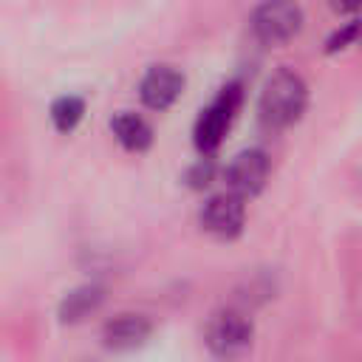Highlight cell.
<instances>
[{"label": "cell", "mask_w": 362, "mask_h": 362, "mask_svg": "<svg viewBox=\"0 0 362 362\" xmlns=\"http://www.w3.org/2000/svg\"><path fill=\"white\" fill-rule=\"evenodd\" d=\"M305 107H308V85L297 71H288V68L274 71L266 79L257 99V116L272 130L297 124Z\"/></svg>", "instance_id": "obj_1"}, {"label": "cell", "mask_w": 362, "mask_h": 362, "mask_svg": "<svg viewBox=\"0 0 362 362\" xmlns=\"http://www.w3.org/2000/svg\"><path fill=\"white\" fill-rule=\"evenodd\" d=\"M240 105H243V85L240 82H229L218 90V96L198 113V119L192 124V141H195L198 153L212 156L223 144V136L229 133Z\"/></svg>", "instance_id": "obj_2"}, {"label": "cell", "mask_w": 362, "mask_h": 362, "mask_svg": "<svg viewBox=\"0 0 362 362\" xmlns=\"http://www.w3.org/2000/svg\"><path fill=\"white\" fill-rule=\"evenodd\" d=\"M303 20L297 0H260L249 14V31L263 45H283L300 34Z\"/></svg>", "instance_id": "obj_3"}, {"label": "cell", "mask_w": 362, "mask_h": 362, "mask_svg": "<svg viewBox=\"0 0 362 362\" xmlns=\"http://www.w3.org/2000/svg\"><path fill=\"white\" fill-rule=\"evenodd\" d=\"M255 325L246 314L235 308L215 311L204 328V342L215 356H240L252 348Z\"/></svg>", "instance_id": "obj_4"}, {"label": "cell", "mask_w": 362, "mask_h": 362, "mask_svg": "<svg viewBox=\"0 0 362 362\" xmlns=\"http://www.w3.org/2000/svg\"><path fill=\"white\" fill-rule=\"evenodd\" d=\"M198 221H201L204 232H209L212 238L232 240L246 226V198L232 192V189L215 192L204 201V206L198 212Z\"/></svg>", "instance_id": "obj_5"}, {"label": "cell", "mask_w": 362, "mask_h": 362, "mask_svg": "<svg viewBox=\"0 0 362 362\" xmlns=\"http://www.w3.org/2000/svg\"><path fill=\"white\" fill-rule=\"evenodd\" d=\"M269 173H272L269 153L260 147H246V150L235 153L232 161L223 167V181H226V189H232L243 198H252L266 187Z\"/></svg>", "instance_id": "obj_6"}, {"label": "cell", "mask_w": 362, "mask_h": 362, "mask_svg": "<svg viewBox=\"0 0 362 362\" xmlns=\"http://www.w3.org/2000/svg\"><path fill=\"white\" fill-rule=\"evenodd\" d=\"M184 74L173 65H150L139 82V99L150 110H167L173 107L184 93Z\"/></svg>", "instance_id": "obj_7"}, {"label": "cell", "mask_w": 362, "mask_h": 362, "mask_svg": "<svg viewBox=\"0 0 362 362\" xmlns=\"http://www.w3.org/2000/svg\"><path fill=\"white\" fill-rule=\"evenodd\" d=\"M153 334V322L144 314H116L102 328V342L110 351H136Z\"/></svg>", "instance_id": "obj_8"}, {"label": "cell", "mask_w": 362, "mask_h": 362, "mask_svg": "<svg viewBox=\"0 0 362 362\" xmlns=\"http://www.w3.org/2000/svg\"><path fill=\"white\" fill-rule=\"evenodd\" d=\"M105 305V286L99 283H82L76 288H71L59 305H57V317L62 325H76L85 322L90 314H96Z\"/></svg>", "instance_id": "obj_9"}, {"label": "cell", "mask_w": 362, "mask_h": 362, "mask_svg": "<svg viewBox=\"0 0 362 362\" xmlns=\"http://www.w3.org/2000/svg\"><path fill=\"white\" fill-rule=\"evenodd\" d=\"M110 130H113L116 141H119L127 153H144V150L153 147V139H156L153 124H150L144 116L133 113V110L116 113V116L110 119Z\"/></svg>", "instance_id": "obj_10"}, {"label": "cell", "mask_w": 362, "mask_h": 362, "mask_svg": "<svg viewBox=\"0 0 362 362\" xmlns=\"http://www.w3.org/2000/svg\"><path fill=\"white\" fill-rule=\"evenodd\" d=\"M48 116H51V124L59 133H74L79 127V122L85 119V99L76 96V93H62L51 102Z\"/></svg>", "instance_id": "obj_11"}, {"label": "cell", "mask_w": 362, "mask_h": 362, "mask_svg": "<svg viewBox=\"0 0 362 362\" xmlns=\"http://www.w3.org/2000/svg\"><path fill=\"white\" fill-rule=\"evenodd\" d=\"M362 40V17H354L348 23H342L328 40H325V54H337V51H345L351 45H356Z\"/></svg>", "instance_id": "obj_12"}, {"label": "cell", "mask_w": 362, "mask_h": 362, "mask_svg": "<svg viewBox=\"0 0 362 362\" xmlns=\"http://www.w3.org/2000/svg\"><path fill=\"white\" fill-rule=\"evenodd\" d=\"M215 175H218V167H215L212 156H204V153H201V158L187 170L184 181H187V187H192V189H206V187L215 181Z\"/></svg>", "instance_id": "obj_13"}, {"label": "cell", "mask_w": 362, "mask_h": 362, "mask_svg": "<svg viewBox=\"0 0 362 362\" xmlns=\"http://www.w3.org/2000/svg\"><path fill=\"white\" fill-rule=\"evenodd\" d=\"M331 6L342 14H359L362 11V0H331Z\"/></svg>", "instance_id": "obj_14"}]
</instances>
